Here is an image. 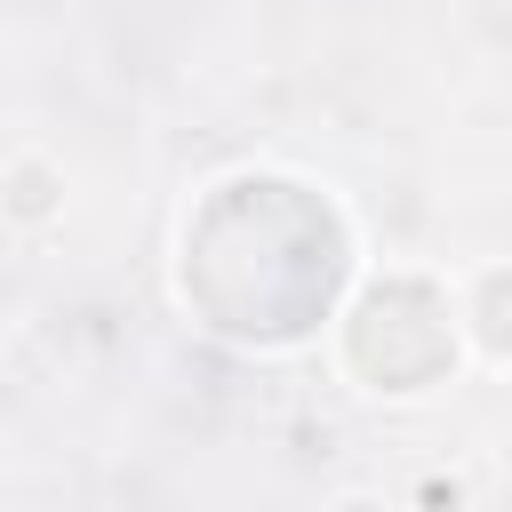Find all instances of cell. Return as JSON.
Masks as SVG:
<instances>
[{
	"label": "cell",
	"mask_w": 512,
	"mask_h": 512,
	"mask_svg": "<svg viewBox=\"0 0 512 512\" xmlns=\"http://www.w3.org/2000/svg\"><path fill=\"white\" fill-rule=\"evenodd\" d=\"M48 216H64V168H56L48 152L16 144V152H8V224H16V232H40Z\"/></svg>",
	"instance_id": "1"
},
{
	"label": "cell",
	"mask_w": 512,
	"mask_h": 512,
	"mask_svg": "<svg viewBox=\"0 0 512 512\" xmlns=\"http://www.w3.org/2000/svg\"><path fill=\"white\" fill-rule=\"evenodd\" d=\"M328 512H392V496H384V488H336Z\"/></svg>",
	"instance_id": "2"
}]
</instances>
